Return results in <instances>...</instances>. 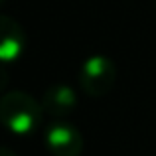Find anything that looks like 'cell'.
Segmentation results:
<instances>
[{"mask_svg": "<svg viewBox=\"0 0 156 156\" xmlns=\"http://www.w3.org/2000/svg\"><path fill=\"white\" fill-rule=\"evenodd\" d=\"M0 122L16 136H30L44 122V107L26 91H6L0 97Z\"/></svg>", "mask_w": 156, "mask_h": 156, "instance_id": "1", "label": "cell"}, {"mask_svg": "<svg viewBox=\"0 0 156 156\" xmlns=\"http://www.w3.org/2000/svg\"><path fill=\"white\" fill-rule=\"evenodd\" d=\"M117 81V65L103 53L89 55L79 67V87L89 97H105Z\"/></svg>", "mask_w": 156, "mask_h": 156, "instance_id": "2", "label": "cell"}, {"mask_svg": "<svg viewBox=\"0 0 156 156\" xmlns=\"http://www.w3.org/2000/svg\"><path fill=\"white\" fill-rule=\"evenodd\" d=\"M44 142L51 156H81L83 152V134L65 119H55L46 126Z\"/></svg>", "mask_w": 156, "mask_h": 156, "instance_id": "3", "label": "cell"}, {"mask_svg": "<svg viewBox=\"0 0 156 156\" xmlns=\"http://www.w3.org/2000/svg\"><path fill=\"white\" fill-rule=\"evenodd\" d=\"M26 50V32L14 18L0 14V63H14Z\"/></svg>", "mask_w": 156, "mask_h": 156, "instance_id": "4", "label": "cell"}, {"mask_svg": "<svg viewBox=\"0 0 156 156\" xmlns=\"http://www.w3.org/2000/svg\"><path fill=\"white\" fill-rule=\"evenodd\" d=\"M42 107L44 113L51 115L53 119H65L67 115H71L77 107V93L73 91V87L63 83L51 85L44 91L42 95Z\"/></svg>", "mask_w": 156, "mask_h": 156, "instance_id": "5", "label": "cell"}, {"mask_svg": "<svg viewBox=\"0 0 156 156\" xmlns=\"http://www.w3.org/2000/svg\"><path fill=\"white\" fill-rule=\"evenodd\" d=\"M8 81H10V75H8L4 63H0V93H6V87H8Z\"/></svg>", "mask_w": 156, "mask_h": 156, "instance_id": "6", "label": "cell"}, {"mask_svg": "<svg viewBox=\"0 0 156 156\" xmlns=\"http://www.w3.org/2000/svg\"><path fill=\"white\" fill-rule=\"evenodd\" d=\"M0 156H18L12 148H8V146H0Z\"/></svg>", "mask_w": 156, "mask_h": 156, "instance_id": "7", "label": "cell"}, {"mask_svg": "<svg viewBox=\"0 0 156 156\" xmlns=\"http://www.w3.org/2000/svg\"><path fill=\"white\" fill-rule=\"evenodd\" d=\"M4 2H6V0H0V6H2V4H4Z\"/></svg>", "mask_w": 156, "mask_h": 156, "instance_id": "8", "label": "cell"}]
</instances>
